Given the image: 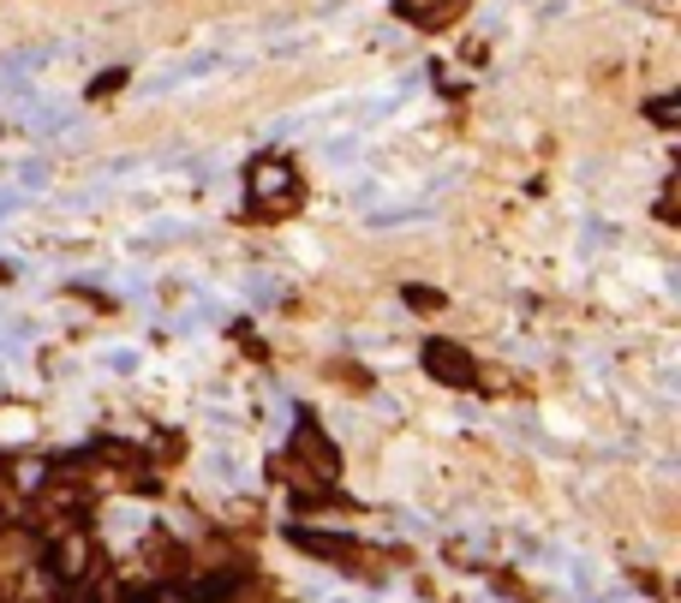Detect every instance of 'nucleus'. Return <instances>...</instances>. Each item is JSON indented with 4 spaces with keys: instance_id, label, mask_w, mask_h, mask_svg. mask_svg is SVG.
<instances>
[{
    "instance_id": "f257e3e1",
    "label": "nucleus",
    "mask_w": 681,
    "mask_h": 603,
    "mask_svg": "<svg viewBox=\"0 0 681 603\" xmlns=\"http://www.w3.org/2000/svg\"><path fill=\"white\" fill-rule=\"evenodd\" d=\"M43 568L60 592H79L84 580L96 574V537L84 520H55L43 532Z\"/></svg>"
},
{
    "instance_id": "f03ea898",
    "label": "nucleus",
    "mask_w": 681,
    "mask_h": 603,
    "mask_svg": "<svg viewBox=\"0 0 681 603\" xmlns=\"http://www.w3.org/2000/svg\"><path fill=\"white\" fill-rule=\"evenodd\" d=\"M299 168H294V156H282V150H270V156H251V168H246V198H251V210L258 215H287L299 203Z\"/></svg>"
},
{
    "instance_id": "7ed1b4c3",
    "label": "nucleus",
    "mask_w": 681,
    "mask_h": 603,
    "mask_svg": "<svg viewBox=\"0 0 681 603\" xmlns=\"http://www.w3.org/2000/svg\"><path fill=\"white\" fill-rule=\"evenodd\" d=\"M55 484V460L48 454H7L0 460V508H31L43 503V490Z\"/></svg>"
},
{
    "instance_id": "20e7f679",
    "label": "nucleus",
    "mask_w": 681,
    "mask_h": 603,
    "mask_svg": "<svg viewBox=\"0 0 681 603\" xmlns=\"http://www.w3.org/2000/svg\"><path fill=\"white\" fill-rule=\"evenodd\" d=\"M287 448H294V460H299V478H306V472L318 484H335L340 478V448H335V436L323 430L311 413L294 418V442H287Z\"/></svg>"
},
{
    "instance_id": "39448f33",
    "label": "nucleus",
    "mask_w": 681,
    "mask_h": 603,
    "mask_svg": "<svg viewBox=\"0 0 681 603\" xmlns=\"http://www.w3.org/2000/svg\"><path fill=\"white\" fill-rule=\"evenodd\" d=\"M419 365H425V377L443 382V389H478V365H473V353H466L461 341L431 335L419 346Z\"/></svg>"
},
{
    "instance_id": "423d86ee",
    "label": "nucleus",
    "mask_w": 681,
    "mask_h": 603,
    "mask_svg": "<svg viewBox=\"0 0 681 603\" xmlns=\"http://www.w3.org/2000/svg\"><path fill=\"white\" fill-rule=\"evenodd\" d=\"M466 7H473V0H395V19L437 36V31H449V24H461Z\"/></svg>"
},
{
    "instance_id": "0eeeda50",
    "label": "nucleus",
    "mask_w": 681,
    "mask_h": 603,
    "mask_svg": "<svg viewBox=\"0 0 681 603\" xmlns=\"http://www.w3.org/2000/svg\"><path fill=\"white\" fill-rule=\"evenodd\" d=\"M144 568L156 574V586H180V580H186V549L174 544L168 532H150V544H144Z\"/></svg>"
},
{
    "instance_id": "6e6552de",
    "label": "nucleus",
    "mask_w": 681,
    "mask_h": 603,
    "mask_svg": "<svg viewBox=\"0 0 681 603\" xmlns=\"http://www.w3.org/2000/svg\"><path fill=\"white\" fill-rule=\"evenodd\" d=\"M294 544L306 549V556H323V561H359V544L353 537H335V532H311V525H299Z\"/></svg>"
},
{
    "instance_id": "1a4fd4ad",
    "label": "nucleus",
    "mask_w": 681,
    "mask_h": 603,
    "mask_svg": "<svg viewBox=\"0 0 681 603\" xmlns=\"http://www.w3.org/2000/svg\"><path fill=\"white\" fill-rule=\"evenodd\" d=\"M401 299H407V305H413V311H425V317H431V311H443V305H449V299H443V293H437V287H425V281H413V287H407V293H401Z\"/></svg>"
},
{
    "instance_id": "9d476101",
    "label": "nucleus",
    "mask_w": 681,
    "mask_h": 603,
    "mask_svg": "<svg viewBox=\"0 0 681 603\" xmlns=\"http://www.w3.org/2000/svg\"><path fill=\"white\" fill-rule=\"evenodd\" d=\"M120 84H126V67H113V72H96L84 96H91V102H103V96H113V90H120Z\"/></svg>"
},
{
    "instance_id": "9b49d317",
    "label": "nucleus",
    "mask_w": 681,
    "mask_h": 603,
    "mask_svg": "<svg viewBox=\"0 0 681 603\" xmlns=\"http://www.w3.org/2000/svg\"><path fill=\"white\" fill-rule=\"evenodd\" d=\"M646 120L652 126H676V96H652L646 102Z\"/></svg>"
},
{
    "instance_id": "f8f14e48",
    "label": "nucleus",
    "mask_w": 681,
    "mask_h": 603,
    "mask_svg": "<svg viewBox=\"0 0 681 603\" xmlns=\"http://www.w3.org/2000/svg\"><path fill=\"white\" fill-rule=\"evenodd\" d=\"M658 222H670V227H676V179L658 191Z\"/></svg>"
}]
</instances>
